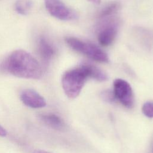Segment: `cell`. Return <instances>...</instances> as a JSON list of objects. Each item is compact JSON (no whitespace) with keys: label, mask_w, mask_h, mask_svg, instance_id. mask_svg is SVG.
<instances>
[{"label":"cell","mask_w":153,"mask_h":153,"mask_svg":"<svg viewBox=\"0 0 153 153\" xmlns=\"http://www.w3.org/2000/svg\"><path fill=\"white\" fill-rule=\"evenodd\" d=\"M88 78L98 81H105L108 76L100 68L88 62L66 71L62 78V85L66 96L71 99L76 97L80 93Z\"/></svg>","instance_id":"1"},{"label":"cell","mask_w":153,"mask_h":153,"mask_svg":"<svg viewBox=\"0 0 153 153\" xmlns=\"http://www.w3.org/2000/svg\"><path fill=\"white\" fill-rule=\"evenodd\" d=\"M2 68L10 74L22 78L39 79L42 75L38 61L23 50L13 51L2 63Z\"/></svg>","instance_id":"2"},{"label":"cell","mask_w":153,"mask_h":153,"mask_svg":"<svg viewBox=\"0 0 153 153\" xmlns=\"http://www.w3.org/2000/svg\"><path fill=\"white\" fill-rule=\"evenodd\" d=\"M65 42L72 50L94 61L102 63H108L109 61L108 54L99 47L91 42L73 36L66 37Z\"/></svg>","instance_id":"3"},{"label":"cell","mask_w":153,"mask_h":153,"mask_svg":"<svg viewBox=\"0 0 153 153\" xmlns=\"http://www.w3.org/2000/svg\"><path fill=\"white\" fill-rule=\"evenodd\" d=\"M98 27L97 39L100 45L108 46L115 40L120 26V20L113 17L101 20Z\"/></svg>","instance_id":"4"},{"label":"cell","mask_w":153,"mask_h":153,"mask_svg":"<svg viewBox=\"0 0 153 153\" xmlns=\"http://www.w3.org/2000/svg\"><path fill=\"white\" fill-rule=\"evenodd\" d=\"M45 6L48 13L61 20H74L78 18L77 13L67 7L60 0H44Z\"/></svg>","instance_id":"5"},{"label":"cell","mask_w":153,"mask_h":153,"mask_svg":"<svg viewBox=\"0 0 153 153\" xmlns=\"http://www.w3.org/2000/svg\"><path fill=\"white\" fill-rule=\"evenodd\" d=\"M115 99L127 108H132L134 103V94L130 85L126 81L118 78L114 82Z\"/></svg>","instance_id":"6"},{"label":"cell","mask_w":153,"mask_h":153,"mask_svg":"<svg viewBox=\"0 0 153 153\" xmlns=\"http://www.w3.org/2000/svg\"><path fill=\"white\" fill-rule=\"evenodd\" d=\"M22 102L27 106L32 108H41L46 105L45 99L33 89L24 90L20 94Z\"/></svg>","instance_id":"7"},{"label":"cell","mask_w":153,"mask_h":153,"mask_svg":"<svg viewBox=\"0 0 153 153\" xmlns=\"http://www.w3.org/2000/svg\"><path fill=\"white\" fill-rule=\"evenodd\" d=\"M37 50L40 57L45 63H49L56 54L55 47L43 36H40L38 40Z\"/></svg>","instance_id":"8"},{"label":"cell","mask_w":153,"mask_h":153,"mask_svg":"<svg viewBox=\"0 0 153 153\" xmlns=\"http://www.w3.org/2000/svg\"><path fill=\"white\" fill-rule=\"evenodd\" d=\"M40 119L47 125L56 130H62L65 128V124L62 119L54 114H42Z\"/></svg>","instance_id":"9"},{"label":"cell","mask_w":153,"mask_h":153,"mask_svg":"<svg viewBox=\"0 0 153 153\" xmlns=\"http://www.w3.org/2000/svg\"><path fill=\"white\" fill-rule=\"evenodd\" d=\"M121 4L119 2L114 1L105 5L99 13L98 19L102 20L113 17L120 9Z\"/></svg>","instance_id":"10"},{"label":"cell","mask_w":153,"mask_h":153,"mask_svg":"<svg viewBox=\"0 0 153 153\" xmlns=\"http://www.w3.org/2000/svg\"><path fill=\"white\" fill-rule=\"evenodd\" d=\"M14 7L17 13L22 15H26L32 7V2L31 0H17Z\"/></svg>","instance_id":"11"},{"label":"cell","mask_w":153,"mask_h":153,"mask_svg":"<svg viewBox=\"0 0 153 153\" xmlns=\"http://www.w3.org/2000/svg\"><path fill=\"white\" fill-rule=\"evenodd\" d=\"M143 114L148 118H153V102L148 101L145 102L142 106Z\"/></svg>","instance_id":"12"},{"label":"cell","mask_w":153,"mask_h":153,"mask_svg":"<svg viewBox=\"0 0 153 153\" xmlns=\"http://www.w3.org/2000/svg\"><path fill=\"white\" fill-rule=\"evenodd\" d=\"M100 96L103 100L110 103L114 102V100L116 99L114 92L110 90H106L103 91L101 93Z\"/></svg>","instance_id":"13"},{"label":"cell","mask_w":153,"mask_h":153,"mask_svg":"<svg viewBox=\"0 0 153 153\" xmlns=\"http://www.w3.org/2000/svg\"><path fill=\"white\" fill-rule=\"evenodd\" d=\"M7 134V130L1 126H0V136L4 137Z\"/></svg>","instance_id":"14"},{"label":"cell","mask_w":153,"mask_h":153,"mask_svg":"<svg viewBox=\"0 0 153 153\" xmlns=\"http://www.w3.org/2000/svg\"><path fill=\"white\" fill-rule=\"evenodd\" d=\"M33 153H51V152H47V151H44V150L37 149V150L34 151L33 152Z\"/></svg>","instance_id":"15"},{"label":"cell","mask_w":153,"mask_h":153,"mask_svg":"<svg viewBox=\"0 0 153 153\" xmlns=\"http://www.w3.org/2000/svg\"><path fill=\"white\" fill-rule=\"evenodd\" d=\"M87 1L95 4H99L100 3V0H87Z\"/></svg>","instance_id":"16"}]
</instances>
